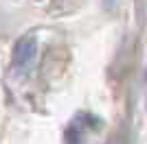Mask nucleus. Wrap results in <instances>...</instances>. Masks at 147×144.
I'll use <instances>...</instances> for the list:
<instances>
[{
	"label": "nucleus",
	"mask_w": 147,
	"mask_h": 144,
	"mask_svg": "<svg viewBox=\"0 0 147 144\" xmlns=\"http://www.w3.org/2000/svg\"><path fill=\"white\" fill-rule=\"evenodd\" d=\"M37 48H40V37L37 33L29 31L20 37L16 46H13V55H11V63L18 72H24L33 66V61L37 57Z\"/></svg>",
	"instance_id": "1"
}]
</instances>
